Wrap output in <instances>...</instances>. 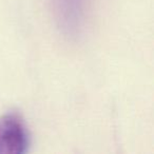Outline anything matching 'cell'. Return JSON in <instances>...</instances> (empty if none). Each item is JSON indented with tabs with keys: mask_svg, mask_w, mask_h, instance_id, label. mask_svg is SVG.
<instances>
[{
	"mask_svg": "<svg viewBox=\"0 0 154 154\" xmlns=\"http://www.w3.org/2000/svg\"><path fill=\"white\" fill-rule=\"evenodd\" d=\"M89 0H52L53 14L62 34L70 38L80 35L86 21Z\"/></svg>",
	"mask_w": 154,
	"mask_h": 154,
	"instance_id": "obj_1",
	"label": "cell"
},
{
	"mask_svg": "<svg viewBox=\"0 0 154 154\" xmlns=\"http://www.w3.org/2000/svg\"><path fill=\"white\" fill-rule=\"evenodd\" d=\"M29 133L18 114L0 118V154H23L29 148Z\"/></svg>",
	"mask_w": 154,
	"mask_h": 154,
	"instance_id": "obj_2",
	"label": "cell"
}]
</instances>
